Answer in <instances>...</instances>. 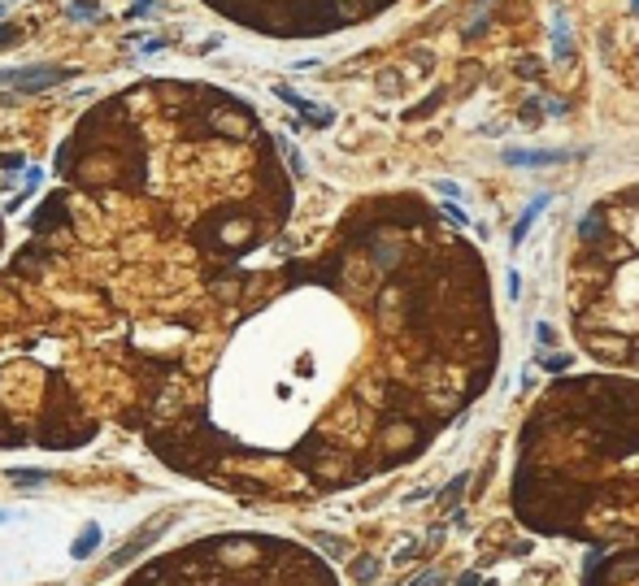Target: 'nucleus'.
<instances>
[{
	"instance_id": "nucleus-19",
	"label": "nucleus",
	"mask_w": 639,
	"mask_h": 586,
	"mask_svg": "<svg viewBox=\"0 0 639 586\" xmlns=\"http://www.w3.org/2000/svg\"><path fill=\"white\" fill-rule=\"evenodd\" d=\"M630 9H635V14H639V0H630Z\"/></svg>"
},
{
	"instance_id": "nucleus-7",
	"label": "nucleus",
	"mask_w": 639,
	"mask_h": 586,
	"mask_svg": "<svg viewBox=\"0 0 639 586\" xmlns=\"http://www.w3.org/2000/svg\"><path fill=\"white\" fill-rule=\"evenodd\" d=\"M352 577H357L361 586L375 582V577H379V560H357V565H352Z\"/></svg>"
},
{
	"instance_id": "nucleus-15",
	"label": "nucleus",
	"mask_w": 639,
	"mask_h": 586,
	"mask_svg": "<svg viewBox=\"0 0 639 586\" xmlns=\"http://www.w3.org/2000/svg\"><path fill=\"white\" fill-rule=\"evenodd\" d=\"M440 208H444V213H448V218H452V222H457V226H465V213H461V208H457V204H440Z\"/></svg>"
},
{
	"instance_id": "nucleus-4",
	"label": "nucleus",
	"mask_w": 639,
	"mask_h": 586,
	"mask_svg": "<svg viewBox=\"0 0 639 586\" xmlns=\"http://www.w3.org/2000/svg\"><path fill=\"white\" fill-rule=\"evenodd\" d=\"M152 539H157V530H148V535H144V530H139V535H135V539H131L127 547H118V556H114V565H127V560H131V556H135L139 547H148Z\"/></svg>"
},
{
	"instance_id": "nucleus-12",
	"label": "nucleus",
	"mask_w": 639,
	"mask_h": 586,
	"mask_svg": "<svg viewBox=\"0 0 639 586\" xmlns=\"http://www.w3.org/2000/svg\"><path fill=\"white\" fill-rule=\"evenodd\" d=\"M553 48H557V57H570V52H574V44H570V35H565V31H557Z\"/></svg>"
},
{
	"instance_id": "nucleus-18",
	"label": "nucleus",
	"mask_w": 639,
	"mask_h": 586,
	"mask_svg": "<svg viewBox=\"0 0 639 586\" xmlns=\"http://www.w3.org/2000/svg\"><path fill=\"white\" fill-rule=\"evenodd\" d=\"M544 365H548V369H565V365H570V356H548Z\"/></svg>"
},
{
	"instance_id": "nucleus-6",
	"label": "nucleus",
	"mask_w": 639,
	"mask_h": 586,
	"mask_svg": "<svg viewBox=\"0 0 639 586\" xmlns=\"http://www.w3.org/2000/svg\"><path fill=\"white\" fill-rule=\"evenodd\" d=\"M9 483H48V469H5Z\"/></svg>"
},
{
	"instance_id": "nucleus-11",
	"label": "nucleus",
	"mask_w": 639,
	"mask_h": 586,
	"mask_svg": "<svg viewBox=\"0 0 639 586\" xmlns=\"http://www.w3.org/2000/svg\"><path fill=\"white\" fill-rule=\"evenodd\" d=\"M413 556H417V539H405V543L396 547V556H392V560H396V565H405V560H413Z\"/></svg>"
},
{
	"instance_id": "nucleus-16",
	"label": "nucleus",
	"mask_w": 639,
	"mask_h": 586,
	"mask_svg": "<svg viewBox=\"0 0 639 586\" xmlns=\"http://www.w3.org/2000/svg\"><path fill=\"white\" fill-rule=\"evenodd\" d=\"M18 39V26H0V44H14Z\"/></svg>"
},
{
	"instance_id": "nucleus-10",
	"label": "nucleus",
	"mask_w": 639,
	"mask_h": 586,
	"mask_svg": "<svg viewBox=\"0 0 639 586\" xmlns=\"http://www.w3.org/2000/svg\"><path fill=\"white\" fill-rule=\"evenodd\" d=\"M317 547H327L331 556H344V552H348V543H344V539H331V535H317Z\"/></svg>"
},
{
	"instance_id": "nucleus-3",
	"label": "nucleus",
	"mask_w": 639,
	"mask_h": 586,
	"mask_svg": "<svg viewBox=\"0 0 639 586\" xmlns=\"http://www.w3.org/2000/svg\"><path fill=\"white\" fill-rule=\"evenodd\" d=\"M548 200H553V196H535V200H530V208L522 213V222L513 226V243H522V239H526V231H530V222H535V218H540V208H548Z\"/></svg>"
},
{
	"instance_id": "nucleus-14",
	"label": "nucleus",
	"mask_w": 639,
	"mask_h": 586,
	"mask_svg": "<svg viewBox=\"0 0 639 586\" xmlns=\"http://www.w3.org/2000/svg\"><path fill=\"white\" fill-rule=\"evenodd\" d=\"M535 339H540V343H557V330H553L548 322H540V326H535Z\"/></svg>"
},
{
	"instance_id": "nucleus-5",
	"label": "nucleus",
	"mask_w": 639,
	"mask_h": 586,
	"mask_svg": "<svg viewBox=\"0 0 639 586\" xmlns=\"http://www.w3.org/2000/svg\"><path fill=\"white\" fill-rule=\"evenodd\" d=\"M100 543V525H87L83 535H79V543H74V560H83V556H91V547Z\"/></svg>"
},
{
	"instance_id": "nucleus-17",
	"label": "nucleus",
	"mask_w": 639,
	"mask_h": 586,
	"mask_svg": "<svg viewBox=\"0 0 639 586\" xmlns=\"http://www.w3.org/2000/svg\"><path fill=\"white\" fill-rule=\"evenodd\" d=\"M457 586H483V582H478V573H461V577H457Z\"/></svg>"
},
{
	"instance_id": "nucleus-2",
	"label": "nucleus",
	"mask_w": 639,
	"mask_h": 586,
	"mask_svg": "<svg viewBox=\"0 0 639 586\" xmlns=\"http://www.w3.org/2000/svg\"><path fill=\"white\" fill-rule=\"evenodd\" d=\"M509 166H557V161H570V152H505Z\"/></svg>"
},
{
	"instance_id": "nucleus-8",
	"label": "nucleus",
	"mask_w": 639,
	"mask_h": 586,
	"mask_svg": "<svg viewBox=\"0 0 639 586\" xmlns=\"http://www.w3.org/2000/svg\"><path fill=\"white\" fill-rule=\"evenodd\" d=\"M540 113H544V100H526V104H522V122H526V126H535Z\"/></svg>"
},
{
	"instance_id": "nucleus-13",
	"label": "nucleus",
	"mask_w": 639,
	"mask_h": 586,
	"mask_svg": "<svg viewBox=\"0 0 639 586\" xmlns=\"http://www.w3.org/2000/svg\"><path fill=\"white\" fill-rule=\"evenodd\" d=\"M517 74H522V79H540V74H544V70H540V61H535V57H526V61H522V70H517Z\"/></svg>"
},
{
	"instance_id": "nucleus-9",
	"label": "nucleus",
	"mask_w": 639,
	"mask_h": 586,
	"mask_svg": "<svg viewBox=\"0 0 639 586\" xmlns=\"http://www.w3.org/2000/svg\"><path fill=\"white\" fill-rule=\"evenodd\" d=\"M461 487H465V473H457L452 483H448V491H444V500H440V504H444V508H452V504H457V495H461Z\"/></svg>"
},
{
	"instance_id": "nucleus-1",
	"label": "nucleus",
	"mask_w": 639,
	"mask_h": 586,
	"mask_svg": "<svg viewBox=\"0 0 639 586\" xmlns=\"http://www.w3.org/2000/svg\"><path fill=\"white\" fill-rule=\"evenodd\" d=\"M74 70H61V66H52V70H9V74H0V83H14L18 91H44V87H57V83H66Z\"/></svg>"
},
{
	"instance_id": "nucleus-20",
	"label": "nucleus",
	"mask_w": 639,
	"mask_h": 586,
	"mask_svg": "<svg viewBox=\"0 0 639 586\" xmlns=\"http://www.w3.org/2000/svg\"><path fill=\"white\" fill-rule=\"evenodd\" d=\"M0 521H9V512H0Z\"/></svg>"
}]
</instances>
